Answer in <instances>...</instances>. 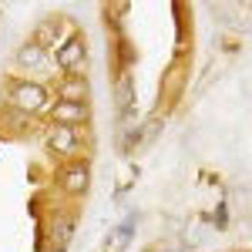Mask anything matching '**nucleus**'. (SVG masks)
<instances>
[{
	"label": "nucleus",
	"instance_id": "f257e3e1",
	"mask_svg": "<svg viewBox=\"0 0 252 252\" xmlns=\"http://www.w3.org/2000/svg\"><path fill=\"white\" fill-rule=\"evenodd\" d=\"M10 97H14V104L24 108V111H37V108L47 104V91H44L40 84H17Z\"/></svg>",
	"mask_w": 252,
	"mask_h": 252
},
{
	"label": "nucleus",
	"instance_id": "f03ea898",
	"mask_svg": "<svg viewBox=\"0 0 252 252\" xmlns=\"http://www.w3.org/2000/svg\"><path fill=\"white\" fill-rule=\"evenodd\" d=\"M135 239V215H128L121 225H115L111 232H108V242H104V252H121L128 242Z\"/></svg>",
	"mask_w": 252,
	"mask_h": 252
},
{
	"label": "nucleus",
	"instance_id": "7ed1b4c3",
	"mask_svg": "<svg viewBox=\"0 0 252 252\" xmlns=\"http://www.w3.org/2000/svg\"><path fill=\"white\" fill-rule=\"evenodd\" d=\"M58 64L67 67V71H78L81 64H84V44H81V37H71L64 47H61L58 51Z\"/></svg>",
	"mask_w": 252,
	"mask_h": 252
},
{
	"label": "nucleus",
	"instance_id": "20e7f679",
	"mask_svg": "<svg viewBox=\"0 0 252 252\" xmlns=\"http://www.w3.org/2000/svg\"><path fill=\"white\" fill-rule=\"evenodd\" d=\"M115 101H118V111H121V118H131V108H135V81H131V74H125V78L118 81Z\"/></svg>",
	"mask_w": 252,
	"mask_h": 252
},
{
	"label": "nucleus",
	"instance_id": "39448f33",
	"mask_svg": "<svg viewBox=\"0 0 252 252\" xmlns=\"http://www.w3.org/2000/svg\"><path fill=\"white\" fill-rule=\"evenodd\" d=\"M54 121L64 125V128H71L74 121H84V104L81 101H61V104H54Z\"/></svg>",
	"mask_w": 252,
	"mask_h": 252
},
{
	"label": "nucleus",
	"instance_id": "423d86ee",
	"mask_svg": "<svg viewBox=\"0 0 252 252\" xmlns=\"http://www.w3.org/2000/svg\"><path fill=\"white\" fill-rule=\"evenodd\" d=\"M17 64L27 67V71L40 67V64H44V44H27V47H20L17 51Z\"/></svg>",
	"mask_w": 252,
	"mask_h": 252
},
{
	"label": "nucleus",
	"instance_id": "0eeeda50",
	"mask_svg": "<svg viewBox=\"0 0 252 252\" xmlns=\"http://www.w3.org/2000/svg\"><path fill=\"white\" fill-rule=\"evenodd\" d=\"M51 148H58V152H64V155L78 152V141H74V128H64V125H58V131L51 135Z\"/></svg>",
	"mask_w": 252,
	"mask_h": 252
},
{
	"label": "nucleus",
	"instance_id": "6e6552de",
	"mask_svg": "<svg viewBox=\"0 0 252 252\" xmlns=\"http://www.w3.org/2000/svg\"><path fill=\"white\" fill-rule=\"evenodd\" d=\"M84 185H88V172L84 168H67V175H64V189L67 192H84Z\"/></svg>",
	"mask_w": 252,
	"mask_h": 252
},
{
	"label": "nucleus",
	"instance_id": "1a4fd4ad",
	"mask_svg": "<svg viewBox=\"0 0 252 252\" xmlns=\"http://www.w3.org/2000/svg\"><path fill=\"white\" fill-rule=\"evenodd\" d=\"M215 225H219V229H225V225H229V222H225V205H219V222H215Z\"/></svg>",
	"mask_w": 252,
	"mask_h": 252
}]
</instances>
